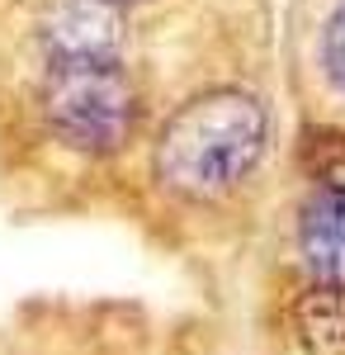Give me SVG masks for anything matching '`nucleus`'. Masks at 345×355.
I'll return each mask as SVG.
<instances>
[{
    "label": "nucleus",
    "mask_w": 345,
    "mask_h": 355,
    "mask_svg": "<svg viewBox=\"0 0 345 355\" xmlns=\"http://www.w3.org/2000/svg\"><path fill=\"white\" fill-rule=\"evenodd\" d=\"M284 90L279 76L204 85L152 123L142 142L157 194L194 209L237 204L284 162Z\"/></svg>",
    "instance_id": "1"
},
{
    "label": "nucleus",
    "mask_w": 345,
    "mask_h": 355,
    "mask_svg": "<svg viewBox=\"0 0 345 355\" xmlns=\"http://www.w3.org/2000/svg\"><path fill=\"white\" fill-rule=\"evenodd\" d=\"M279 90L293 128L345 133V0H279Z\"/></svg>",
    "instance_id": "2"
}]
</instances>
